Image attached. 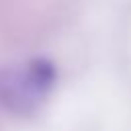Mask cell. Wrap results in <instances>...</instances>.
Masks as SVG:
<instances>
[{
    "mask_svg": "<svg viewBox=\"0 0 131 131\" xmlns=\"http://www.w3.org/2000/svg\"><path fill=\"white\" fill-rule=\"evenodd\" d=\"M53 86V70L43 61L0 72V104L6 111L27 115L35 111Z\"/></svg>",
    "mask_w": 131,
    "mask_h": 131,
    "instance_id": "obj_1",
    "label": "cell"
}]
</instances>
